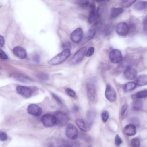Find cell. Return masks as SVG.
<instances>
[{
    "instance_id": "6da1fadb",
    "label": "cell",
    "mask_w": 147,
    "mask_h": 147,
    "mask_svg": "<svg viewBox=\"0 0 147 147\" xmlns=\"http://www.w3.org/2000/svg\"><path fill=\"white\" fill-rule=\"evenodd\" d=\"M69 49L63 50L54 57L50 59L48 64L52 65H56L60 64L65 61L70 55Z\"/></svg>"
},
{
    "instance_id": "7a4b0ae2",
    "label": "cell",
    "mask_w": 147,
    "mask_h": 147,
    "mask_svg": "<svg viewBox=\"0 0 147 147\" xmlns=\"http://www.w3.org/2000/svg\"><path fill=\"white\" fill-rule=\"evenodd\" d=\"M54 115L56 119V124L59 126L62 127L66 125L69 120L67 115L62 111H57L54 113Z\"/></svg>"
},
{
    "instance_id": "3957f363",
    "label": "cell",
    "mask_w": 147,
    "mask_h": 147,
    "mask_svg": "<svg viewBox=\"0 0 147 147\" xmlns=\"http://www.w3.org/2000/svg\"><path fill=\"white\" fill-rule=\"evenodd\" d=\"M44 126L46 128H50L56 124V119L55 116L51 114H47L44 115L41 119Z\"/></svg>"
},
{
    "instance_id": "277c9868",
    "label": "cell",
    "mask_w": 147,
    "mask_h": 147,
    "mask_svg": "<svg viewBox=\"0 0 147 147\" xmlns=\"http://www.w3.org/2000/svg\"><path fill=\"white\" fill-rule=\"evenodd\" d=\"M86 48L84 47L78 50L75 54L70 61V63L73 65H76L81 62L85 54Z\"/></svg>"
},
{
    "instance_id": "5b68a950",
    "label": "cell",
    "mask_w": 147,
    "mask_h": 147,
    "mask_svg": "<svg viewBox=\"0 0 147 147\" xmlns=\"http://www.w3.org/2000/svg\"><path fill=\"white\" fill-rule=\"evenodd\" d=\"M65 134L68 138L72 140L76 139L78 136V131L76 128L72 124H68L65 128Z\"/></svg>"
},
{
    "instance_id": "8992f818",
    "label": "cell",
    "mask_w": 147,
    "mask_h": 147,
    "mask_svg": "<svg viewBox=\"0 0 147 147\" xmlns=\"http://www.w3.org/2000/svg\"><path fill=\"white\" fill-rule=\"evenodd\" d=\"M109 58L111 62L114 64L119 63L123 59L121 52L117 49H113L110 52Z\"/></svg>"
},
{
    "instance_id": "52a82bcc",
    "label": "cell",
    "mask_w": 147,
    "mask_h": 147,
    "mask_svg": "<svg viewBox=\"0 0 147 147\" xmlns=\"http://www.w3.org/2000/svg\"><path fill=\"white\" fill-rule=\"evenodd\" d=\"M90 11L88 18V22L90 24H97L98 22V18L95 4L92 3L90 5Z\"/></svg>"
},
{
    "instance_id": "ba28073f",
    "label": "cell",
    "mask_w": 147,
    "mask_h": 147,
    "mask_svg": "<svg viewBox=\"0 0 147 147\" xmlns=\"http://www.w3.org/2000/svg\"><path fill=\"white\" fill-rule=\"evenodd\" d=\"M16 90L18 94L25 98H29L32 94V89L28 86H18L16 88Z\"/></svg>"
},
{
    "instance_id": "9c48e42d",
    "label": "cell",
    "mask_w": 147,
    "mask_h": 147,
    "mask_svg": "<svg viewBox=\"0 0 147 147\" xmlns=\"http://www.w3.org/2000/svg\"><path fill=\"white\" fill-rule=\"evenodd\" d=\"M105 96L106 99L110 102L114 101L116 98V94L114 89L109 84L106 87Z\"/></svg>"
},
{
    "instance_id": "30bf717a",
    "label": "cell",
    "mask_w": 147,
    "mask_h": 147,
    "mask_svg": "<svg viewBox=\"0 0 147 147\" xmlns=\"http://www.w3.org/2000/svg\"><path fill=\"white\" fill-rule=\"evenodd\" d=\"M129 30V27L127 24L123 22L119 23L116 27V31L117 33L121 36L126 35Z\"/></svg>"
},
{
    "instance_id": "8fae6325",
    "label": "cell",
    "mask_w": 147,
    "mask_h": 147,
    "mask_svg": "<svg viewBox=\"0 0 147 147\" xmlns=\"http://www.w3.org/2000/svg\"><path fill=\"white\" fill-rule=\"evenodd\" d=\"M83 36V32L81 28H78L74 30L71 33L70 38L74 43H78L82 40Z\"/></svg>"
},
{
    "instance_id": "7c38bea8",
    "label": "cell",
    "mask_w": 147,
    "mask_h": 147,
    "mask_svg": "<svg viewBox=\"0 0 147 147\" xmlns=\"http://www.w3.org/2000/svg\"><path fill=\"white\" fill-rule=\"evenodd\" d=\"M27 111L29 114L35 116L40 115L42 112L41 108L35 104H30L28 107Z\"/></svg>"
},
{
    "instance_id": "4fadbf2b",
    "label": "cell",
    "mask_w": 147,
    "mask_h": 147,
    "mask_svg": "<svg viewBox=\"0 0 147 147\" xmlns=\"http://www.w3.org/2000/svg\"><path fill=\"white\" fill-rule=\"evenodd\" d=\"M75 123L78 128L82 131L87 132L90 129V125L87 122L81 119H78Z\"/></svg>"
},
{
    "instance_id": "5bb4252c",
    "label": "cell",
    "mask_w": 147,
    "mask_h": 147,
    "mask_svg": "<svg viewBox=\"0 0 147 147\" xmlns=\"http://www.w3.org/2000/svg\"><path fill=\"white\" fill-rule=\"evenodd\" d=\"M137 74V71L131 66L126 67L124 71L125 77L128 80H132L135 78Z\"/></svg>"
},
{
    "instance_id": "9a60e30c",
    "label": "cell",
    "mask_w": 147,
    "mask_h": 147,
    "mask_svg": "<svg viewBox=\"0 0 147 147\" xmlns=\"http://www.w3.org/2000/svg\"><path fill=\"white\" fill-rule=\"evenodd\" d=\"M14 54L19 58L23 59L27 56V52L24 49L20 46L15 47L13 50Z\"/></svg>"
},
{
    "instance_id": "2e32d148",
    "label": "cell",
    "mask_w": 147,
    "mask_h": 147,
    "mask_svg": "<svg viewBox=\"0 0 147 147\" xmlns=\"http://www.w3.org/2000/svg\"><path fill=\"white\" fill-rule=\"evenodd\" d=\"M108 13V9L106 5H101L98 7L97 13L98 18L101 20H103L107 18Z\"/></svg>"
},
{
    "instance_id": "e0dca14e",
    "label": "cell",
    "mask_w": 147,
    "mask_h": 147,
    "mask_svg": "<svg viewBox=\"0 0 147 147\" xmlns=\"http://www.w3.org/2000/svg\"><path fill=\"white\" fill-rule=\"evenodd\" d=\"M86 87L88 98L91 101H94L95 99V89L94 84L88 82L87 84Z\"/></svg>"
},
{
    "instance_id": "ac0fdd59",
    "label": "cell",
    "mask_w": 147,
    "mask_h": 147,
    "mask_svg": "<svg viewBox=\"0 0 147 147\" xmlns=\"http://www.w3.org/2000/svg\"><path fill=\"white\" fill-rule=\"evenodd\" d=\"M125 134L128 136L134 135L136 133V127L133 124H129L126 125L124 129Z\"/></svg>"
},
{
    "instance_id": "d6986e66",
    "label": "cell",
    "mask_w": 147,
    "mask_h": 147,
    "mask_svg": "<svg viewBox=\"0 0 147 147\" xmlns=\"http://www.w3.org/2000/svg\"><path fill=\"white\" fill-rule=\"evenodd\" d=\"M136 84L140 86H143L147 84V76L146 75H141L136 77Z\"/></svg>"
},
{
    "instance_id": "ffe728a7",
    "label": "cell",
    "mask_w": 147,
    "mask_h": 147,
    "mask_svg": "<svg viewBox=\"0 0 147 147\" xmlns=\"http://www.w3.org/2000/svg\"><path fill=\"white\" fill-rule=\"evenodd\" d=\"M96 33V30L94 28H92L88 30L84 39L83 43L92 39L95 36Z\"/></svg>"
},
{
    "instance_id": "44dd1931",
    "label": "cell",
    "mask_w": 147,
    "mask_h": 147,
    "mask_svg": "<svg viewBox=\"0 0 147 147\" xmlns=\"http://www.w3.org/2000/svg\"><path fill=\"white\" fill-rule=\"evenodd\" d=\"M96 116L95 112L92 110H88L86 113L87 122L91 125L93 123Z\"/></svg>"
},
{
    "instance_id": "7402d4cb",
    "label": "cell",
    "mask_w": 147,
    "mask_h": 147,
    "mask_svg": "<svg viewBox=\"0 0 147 147\" xmlns=\"http://www.w3.org/2000/svg\"><path fill=\"white\" fill-rule=\"evenodd\" d=\"M123 9L121 7L114 8H113L111 12L110 18H114L119 16L123 12Z\"/></svg>"
},
{
    "instance_id": "603a6c76",
    "label": "cell",
    "mask_w": 147,
    "mask_h": 147,
    "mask_svg": "<svg viewBox=\"0 0 147 147\" xmlns=\"http://www.w3.org/2000/svg\"><path fill=\"white\" fill-rule=\"evenodd\" d=\"M147 3L146 1H139L137 2L134 5L135 9L138 11H142L147 7Z\"/></svg>"
},
{
    "instance_id": "cb8c5ba5",
    "label": "cell",
    "mask_w": 147,
    "mask_h": 147,
    "mask_svg": "<svg viewBox=\"0 0 147 147\" xmlns=\"http://www.w3.org/2000/svg\"><path fill=\"white\" fill-rule=\"evenodd\" d=\"M136 86L135 82H130L125 84L123 87L124 91L125 92H129L134 89Z\"/></svg>"
},
{
    "instance_id": "d4e9b609",
    "label": "cell",
    "mask_w": 147,
    "mask_h": 147,
    "mask_svg": "<svg viewBox=\"0 0 147 147\" xmlns=\"http://www.w3.org/2000/svg\"><path fill=\"white\" fill-rule=\"evenodd\" d=\"M143 105V101L141 100H137L133 102L132 109L134 111H139L142 108Z\"/></svg>"
},
{
    "instance_id": "484cf974",
    "label": "cell",
    "mask_w": 147,
    "mask_h": 147,
    "mask_svg": "<svg viewBox=\"0 0 147 147\" xmlns=\"http://www.w3.org/2000/svg\"><path fill=\"white\" fill-rule=\"evenodd\" d=\"M113 28V26L111 24H108L106 25L103 31L104 35L106 36L110 35L112 32Z\"/></svg>"
},
{
    "instance_id": "4316f807",
    "label": "cell",
    "mask_w": 147,
    "mask_h": 147,
    "mask_svg": "<svg viewBox=\"0 0 147 147\" xmlns=\"http://www.w3.org/2000/svg\"><path fill=\"white\" fill-rule=\"evenodd\" d=\"M136 1V0H123L121 2V5L123 7L125 8H128Z\"/></svg>"
},
{
    "instance_id": "83f0119b",
    "label": "cell",
    "mask_w": 147,
    "mask_h": 147,
    "mask_svg": "<svg viewBox=\"0 0 147 147\" xmlns=\"http://www.w3.org/2000/svg\"><path fill=\"white\" fill-rule=\"evenodd\" d=\"M147 96V90H146L140 91L135 94L136 97L138 99L146 98Z\"/></svg>"
},
{
    "instance_id": "f1b7e54d",
    "label": "cell",
    "mask_w": 147,
    "mask_h": 147,
    "mask_svg": "<svg viewBox=\"0 0 147 147\" xmlns=\"http://www.w3.org/2000/svg\"><path fill=\"white\" fill-rule=\"evenodd\" d=\"M76 2L80 6L82 7H86L88 6L90 4V1L88 0H82L76 1Z\"/></svg>"
},
{
    "instance_id": "f546056e",
    "label": "cell",
    "mask_w": 147,
    "mask_h": 147,
    "mask_svg": "<svg viewBox=\"0 0 147 147\" xmlns=\"http://www.w3.org/2000/svg\"><path fill=\"white\" fill-rule=\"evenodd\" d=\"M131 142L132 147H140V142L138 138H133Z\"/></svg>"
},
{
    "instance_id": "4dcf8cb0",
    "label": "cell",
    "mask_w": 147,
    "mask_h": 147,
    "mask_svg": "<svg viewBox=\"0 0 147 147\" xmlns=\"http://www.w3.org/2000/svg\"><path fill=\"white\" fill-rule=\"evenodd\" d=\"M101 118L104 122H106L109 119V114L108 112L106 111H103L101 113Z\"/></svg>"
},
{
    "instance_id": "1f68e13d",
    "label": "cell",
    "mask_w": 147,
    "mask_h": 147,
    "mask_svg": "<svg viewBox=\"0 0 147 147\" xmlns=\"http://www.w3.org/2000/svg\"><path fill=\"white\" fill-rule=\"evenodd\" d=\"M65 92L67 95L71 97H75L76 96V93L75 91L71 88H67Z\"/></svg>"
},
{
    "instance_id": "d6a6232c",
    "label": "cell",
    "mask_w": 147,
    "mask_h": 147,
    "mask_svg": "<svg viewBox=\"0 0 147 147\" xmlns=\"http://www.w3.org/2000/svg\"><path fill=\"white\" fill-rule=\"evenodd\" d=\"M37 77L42 80H47L49 79V76L46 74L44 73H40L37 75Z\"/></svg>"
},
{
    "instance_id": "836d02e7",
    "label": "cell",
    "mask_w": 147,
    "mask_h": 147,
    "mask_svg": "<svg viewBox=\"0 0 147 147\" xmlns=\"http://www.w3.org/2000/svg\"><path fill=\"white\" fill-rule=\"evenodd\" d=\"M122 142V140L121 138L118 135H116L115 139V143L117 147H119Z\"/></svg>"
},
{
    "instance_id": "e575fe53",
    "label": "cell",
    "mask_w": 147,
    "mask_h": 147,
    "mask_svg": "<svg viewBox=\"0 0 147 147\" xmlns=\"http://www.w3.org/2000/svg\"><path fill=\"white\" fill-rule=\"evenodd\" d=\"M94 48L92 47H89L88 49L86 54V56L89 57L92 56L94 52Z\"/></svg>"
},
{
    "instance_id": "d590c367",
    "label": "cell",
    "mask_w": 147,
    "mask_h": 147,
    "mask_svg": "<svg viewBox=\"0 0 147 147\" xmlns=\"http://www.w3.org/2000/svg\"><path fill=\"white\" fill-rule=\"evenodd\" d=\"M7 138L6 133L3 131H0V140L2 141H6Z\"/></svg>"
},
{
    "instance_id": "8d00e7d4",
    "label": "cell",
    "mask_w": 147,
    "mask_h": 147,
    "mask_svg": "<svg viewBox=\"0 0 147 147\" xmlns=\"http://www.w3.org/2000/svg\"><path fill=\"white\" fill-rule=\"evenodd\" d=\"M71 45L70 42L67 41L63 43L62 45V47L64 49H69L71 48ZM70 50V49H69Z\"/></svg>"
},
{
    "instance_id": "74e56055",
    "label": "cell",
    "mask_w": 147,
    "mask_h": 147,
    "mask_svg": "<svg viewBox=\"0 0 147 147\" xmlns=\"http://www.w3.org/2000/svg\"><path fill=\"white\" fill-rule=\"evenodd\" d=\"M52 96L53 98L57 102L59 105H62V102L61 99L55 94L53 93H51Z\"/></svg>"
},
{
    "instance_id": "f35d334b",
    "label": "cell",
    "mask_w": 147,
    "mask_h": 147,
    "mask_svg": "<svg viewBox=\"0 0 147 147\" xmlns=\"http://www.w3.org/2000/svg\"><path fill=\"white\" fill-rule=\"evenodd\" d=\"M32 59L34 62L38 63L40 61V56L38 54H35L33 56Z\"/></svg>"
},
{
    "instance_id": "ab89813d",
    "label": "cell",
    "mask_w": 147,
    "mask_h": 147,
    "mask_svg": "<svg viewBox=\"0 0 147 147\" xmlns=\"http://www.w3.org/2000/svg\"><path fill=\"white\" fill-rule=\"evenodd\" d=\"M8 57L6 54L1 49H0V58L3 59H6Z\"/></svg>"
},
{
    "instance_id": "60d3db41",
    "label": "cell",
    "mask_w": 147,
    "mask_h": 147,
    "mask_svg": "<svg viewBox=\"0 0 147 147\" xmlns=\"http://www.w3.org/2000/svg\"><path fill=\"white\" fill-rule=\"evenodd\" d=\"M128 105L127 104H125L123 106L121 111V115H123L125 113L128 107Z\"/></svg>"
},
{
    "instance_id": "b9f144b4",
    "label": "cell",
    "mask_w": 147,
    "mask_h": 147,
    "mask_svg": "<svg viewBox=\"0 0 147 147\" xmlns=\"http://www.w3.org/2000/svg\"><path fill=\"white\" fill-rule=\"evenodd\" d=\"M143 27L144 30L146 32L147 31V16L144 18L143 22Z\"/></svg>"
},
{
    "instance_id": "7bdbcfd3",
    "label": "cell",
    "mask_w": 147,
    "mask_h": 147,
    "mask_svg": "<svg viewBox=\"0 0 147 147\" xmlns=\"http://www.w3.org/2000/svg\"><path fill=\"white\" fill-rule=\"evenodd\" d=\"M4 43L5 40L3 37L0 35V47L4 45Z\"/></svg>"
},
{
    "instance_id": "ee69618b",
    "label": "cell",
    "mask_w": 147,
    "mask_h": 147,
    "mask_svg": "<svg viewBox=\"0 0 147 147\" xmlns=\"http://www.w3.org/2000/svg\"><path fill=\"white\" fill-rule=\"evenodd\" d=\"M58 147H74V146L70 144H64L60 145Z\"/></svg>"
},
{
    "instance_id": "f6af8a7d",
    "label": "cell",
    "mask_w": 147,
    "mask_h": 147,
    "mask_svg": "<svg viewBox=\"0 0 147 147\" xmlns=\"http://www.w3.org/2000/svg\"><path fill=\"white\" fill-rule=\"evenodd\" d=\"M72 109L74 111L77 112L78 110V108L76 105H74L72 107Z\"/></svg>"
},
{
    "instance_id": "bcb514c9",
    "label": "cell",
    "mask_w": 147,
    "mask_h": 147,
    "mask_svg": "<svg viewBox=\"0 0 147 147\" xmlns=\"http://www.w3.org/2000/svg\"><path fill=\"white\" fill-rule=\"evenodd\" d=\"M89 147H90V146H89Z\"/></svg>"
}]
</instances>
